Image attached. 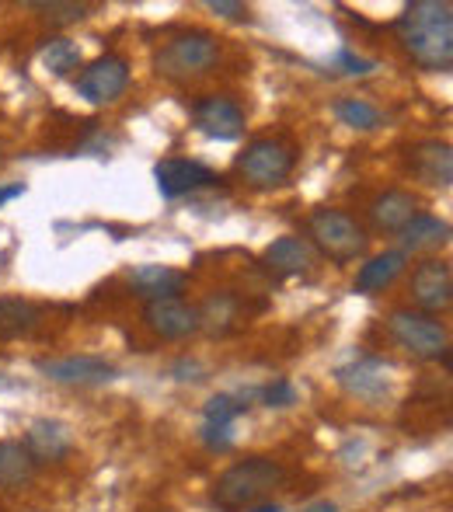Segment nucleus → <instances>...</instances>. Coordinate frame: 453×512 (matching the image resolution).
<instances>
[{"label": "nucleus", "mask_w": 453, "mask_h": 512, "mask_svg": "<svg viewBox=\"0 0 453 512\" xmlns=\"http://www.w3.org/2000/svg\"><path fill=\"white\" fill-rule=\"evenodd\" d=\"M398 39L415 67L443 74L453 63V7L447 0H415L398 18Z\"/></svg>", "instance_id": "obj_1"}, {"label": "nucleus", "mask_w": 453, "mask_h": 512, "mask_svg": "<svg viewBox=\"0 0 453 512\" xmlns=\"http://www.w3.org/2000/svg\"><path fill=\"white\" fill-rule=\"evenodd\" d=\"M286 481L283 464L269 457H244L213 481V506L220 512H248Z\"/></svg>", "instance_id": "obj_2"}, {"label": "nucleus", "mask_w": 453, "mask_h": 512, "mask_svg": "<svg viewBox=\"0 0 453 512\" xmlns=\"http://www.w3.org/2000/svg\"><path fill=\"white\" fill-rule=\"evenodd\" d=\"M220 60V42L217 35L203 32V28H189L178 32L171 39L161 42V49L154 53V70L157 77L171 84H189L206 77Z\"/></svg>", "instance_id": "obj_3"}, {"label": "nucleus", "mask_w": 453, "mask_h": 512, "mask_svg": "<svg viewBox=\"0 0 453 512\" xmlns=\"http://www.w3.org/2000/svg\"><path fill=\"white\" fill-rule=\"evenodd\" d=\"M307 234H311L307 244L318 248L332 265L356 262V258L366 251V244H370V234H366L363 223H359L352 213L335 209V206L314 209V213L307 216Z\"/></svg>", "instance_id": "obj_4"}, {"label": "nucleus", "mask_w": 453, "mask_h": 512, "mask_svg": "<svg viewBox=\"0 0 453 512\" xmlns=\"http://www.w3.org/2000/svg\"><path fill=\"white\" fill-rule=\"evenodd\" d=\"M297 168V150L279 136H258L237 154V175L251 189H279Z\"/></svg>", "instance_id": "obj_5"}, {"label": "nucleus", "mask_w": 453, "mask_h": 512, "mask_svg": "<svg viewBox=\"0 0 453 512\" xmlns=\"http://www.w3.org/2000/svg\"><path fill=\"white\" fill-rule=\"evenodd\" d=\"M391 338L415 359H443L450 356V331L433 314H422L412 307H398L387 317Z\"/></svg>", "instance_id": "obj_6"}, {"label": "nucleus", "mask_w": 453, "mask_h": 512, "mask_svg": "<svg viewBox=\"0 0 453 512\" xmlns=\"http://www.w3.org/2000/svg\"><path fill=\"white\" fill-rule=\"evenodd\" d=\"M129 88V60L126 56L105 53L91 60L88 67L77 74V95L91 105H112Z\"/></svg>", "instance_id": "obj_7"}, {"label": "nucleus", "mask_w": 453, "mask_h": 512, "mask_svg": "<svg viewBox=\"0 0 453 512\" xmlns=\"http://www.w3.org/2000/svg\"><path fill=\"white\" fill-rule=\"evenodd\" d=\"M154 182L164 199H182L217 185L220 175L213 168H206V164L189 161V157H164V161L154 164Z\"/></svg>", "instance_id": "obj_8"}, {"label": "nucleus", "mask_w": 453, "mask_h": 512, "mask_svg": "<svg viewBox=\"0 0 453 512\" xmlns=\"http://www.w3.org/2000/svg\"><path fill=\"white\" fill-rule=\"evenodd\" d=\"M192 122L210 140L230 143V140H241L244 133V108L227 95H206L192 105Z\"/></svg>", "instance_id": "obj_9"}, {"label": "nucleus", "mask_w": 453, "mask_h": 512, "mask_svg": "<svg viewBox=\"0 0 453 512\" xmlns=\"http://www.w3.org/2000/svg\"><path fill=\"white\" fill-rule=\"evenodd\" d=\"M412 300H415V310L422 314H440L453 304V272H450V262L443 258H429L422 262L419 269L412 272Z\"/></svg>", "instance_id": "obj_10"}, {"label": "nucleus", "mask_w": 453, "mask_h": 512, "mask_svg": "<svg viewBox=\"0 0 453 512\" xmlns=\"http://www.w3.org/2000/svg\"><path fill=\"white\" fill-rule=\"evenodd\" d=\"M143 321L154 335L168 338V342H178V338L196 335L203 324H199V307L185 304L182 297H164V300H150L143 307Z\"/></svg>", "instance_id": "obj_11"}, {"label": "nucleus", "mask_w": 453, "mask_h": 512, "mask_svg": "<svg viewBox=\"0 0 453 512\" xmlns=\"http://www.w3.org/2000/svg\"><path fill=\"white\" fill-rule=\"evenodd\" d=\"M248 411V401L234 398V394H213L203 408V443L217 453H227L234 446V422Z\"/></svg>", "instance_id": "obj_12"}, {"label": "nucleus", "mask_w": 453, "mask_h": 512, "mask_svg": "<svg viewBox=\"0 0 453 512\" xmlns=\"http://www.w3.org/2000/svg\"><path fill=\"white\" fill-rule=\"evenodd\" d=\"M25 453L32 457V464H60V460L70 457L74 450V436L70 429L60 422V418H39L25 429V439H21Z\"/></svg>", "instance_id": "obj_13"}, {"label": "nucleus", "mask_w": 453, "mask_h": 512, "mask_svg": "<svg viewBox=\"0 0 453 512\" xmlns=\"http://www.w3.org/2000/svg\"><path fill=\"white\" fill-rule=\"evenodd\" d=\"M39 373H46L56 384H109L115 380V366L98 356H63V359H39Z\"/></svg>", "instance_id": "obj_14"}, {"label": "nucleus", "mask_w": 453, "mask_h": 512, "mask_svg": "<svg viewBox=\"0 0 453 512\" xmlns=\"http://www.w3.org/2000/svg\"><path fill=\"white\" fill-rule=\"evenodd\" d=\"M408 168L429 189H450L453 182V150L443 140H422L408 150Z\"/></svg>", "instance_id": "obj_15"}, {"label": "nucleus", "mask_w": 453, "mask_h": 512, "mask_svg": "<svg viewBox=\"0 0 453 512\" xmlns=\"http://www.w3.org/2000/svg\"><path fill=\"white\" fill-rule=\"evenodd\" d=\"M419 216V196L408 189H387L370 203V220L384 234H401Z\"/></svg>", "instance_id": "obj_16"}, {"label": "nucleus", "mask_w": 453, "mask_h": 512, "mask_svg": "<svg viewBox=\"0 0 453 512\" xmlns=\"http://www.w3.org/2000/svg\"><path fill=\"white\" fill-rule=\"evenodd\" d=\"M262 262H265V269L276 272V276L293 279V276H304V272L314 265V248L304 241V237L286 234V237H279V241H272L269 248H265Z\"/></svg>", "instance_id": "obj_17"}, {"label": "nucleus", "mask_w": 453, "mask_h": 512, "mask_svg": "<svg viewBox=\"0 0 453 512\" xmlns=\"http://www.w3.org/2000/svg\"><path fill=\"white\" fill-rule=\"evenodd\" d=\"M189 276L178 269H168V265H136L129 272V286L140 293L143 300H164V297H178L185 290Z\"/></svg>", "instance_id": "obj_18"}, {"label": "nucleus", "mask_w": 453, "mask_h": 512, "mask_svg": "<svg viewBox=\"0 0 453 512\" xmlns=\"http://www.w3.org/2000/svg\"><path fill=\"white\" fill-rule=\"evenodd\" d=\"M339 384L356 398L377 401L387 394V366L380 359H356L339 370Z\"/></svg>", "instance_id": "obj_19"}, {"label": "nucleus", "mask_w": 453, "mask_h": 512, "mask_svg": "<svg viewBox=\"0 0 453 512\" xmlns=\"http://www.w3.org/2000/svg\"><path fill=\"white\" fill-rule=\"evenodd\" d=\"M405 269H408L405 251H380V255H373L366 265H359L356 283L352 286H356V293H366V297H370V293H384Z\"/></svg>", "instance_id": "obj_20"}, {"label": "nucleus", "mask_w": 453, "mask_h": 512, "mask_svg": "<svg viewBox=\"0 0 453 512\" xmlns=\"http://www.w3.org/2000/svg\"><path fill=\"white\" fill-rule=\"evenodd\" d=\"M42 324V307L21 297H0V342L32 335Z\"/></svg>", "instance_id": "obj_21"}, {"label": "nucleus", "mask_w": 453, "mask_h": 512, "mask_svg": "<svg viewBox=\"0 0 453 512\" xmlns=\"http://www.w3.org/2000/svg\"><path fill=\"white\" fill-rule=\"evenodd\" d=\"M398 237H401V244H405V248H401L405 255L408 251H433L450 241V223L440 220V216L419 213Z\"/></svg>", "instance_id": "obj_22"}, {"label": "nucleus", "mask_w": 453, "mask_h": 512, "mask_svg": "<svg viewBox=\"0 0 453 512\" xmlns=\"http://www.w3.org/2000/svg\"><path fill=\"white\" fill-rule=\"evenodd\" d=\"M32 478H35V464L25 453V446L14 443V439H0V488L18 492Z\"/></svg>", "instance_id": "obj_23"}, {"label": "nucleus", "mask_w": 453, "mask_h": 512, "mask_svg": "<svg viewBox=\"0 0 453 512\" xmlns=\"http://www.w3.org/2000/svg\"><path fill=\"white\" fill-rule=\"evenodd\" d=\"M42 67L56 77H67L70 70L81 67V46L74 39H46V46H42Z\"/></svg>", "instance_id": "obj_24"}, {"label": "nucleus", "mask_w": 453, "mask_h": 512, "mask_svg": "<svg viewBox=\"0 0 453 512\" xmlns=\"http://www.w3.org/2000/svg\"><path fill=\"white\" fill-rule=\"evenodd\" d=\"M335 119L342 122V126L349 129H377L380 126V108H373L370 102H363V98H339L335 102Z\"/></svg>", "instance_id": "obj_25"}, {"label": "nucleus", "mask_w": 453, "mask_h": 512, "mask_svg": "<svg viewBox=\"0 0 453 512\" xmlns=\"http://www.w3.org/2000/svg\"><path fill=\"white\" fill-rule=\"evenodd\" d=\"M32 11H39L42 21H49L53 28H63V25H77V21L88 18L91 7L88 4H74V0H67V4H32Z\"/></svg>", "instance_id": "obj_26"}, {"label": "nucleus", "mask_w": 453, "mask_h": 512, "mask_svg": "<svg viewBox=\"0 0 453 512\" xmlns=\"http://www.w3.org/2000/svg\"><path fill=\"white\" fill-rule=\"evenodd\" d=\"M262 405H269V408L297 405V387H293L290 380H272V384L262 387Z\"/></svg>", "instance_id": "obj_27"}, {"label": "nucleus", "mask_w": 453, "mask_h": 512, "mask_svg": "<svg viewBox=\"0 0 453 512\" xmlns=\"http://www.w3.org/2000/svg\"><path fill=\"white\" fill-rule=\"evenodd\" d=\"M339 63L345 67V74H356V77L373 74V70H377V63L366 60V56H359V53H352V49H342V53H339Z\"/></svg>", "instance_id": "obj_28"}, {"label": "nucleus", "mask_w": 453, "mask_h": 512, "mask_svg": "<svg viewBox=\"0 0 453 512\" xmlns=\"http://www.w3.org/2000/svg\"><path fill=\"white\" fill-rule=\"evenodd\" d=\"M206 7H210L213 14H220V18H244V14H248V7L234 4V0H210Z\"/></svg>", "instance_id": "obj_29"}, {"label": "nucleus", "mask_w": 453, "mask_h": 512, "mask_svg": "<svg viewBox=\"0 0 453 512\" xmlns=\"http://www.w3.org/2000/svg\"><path fill=\"white\" fill-rule=\"evenodd\" d=\"M25 196V185H0V206H7L11 199Z\"/></svg>", "instance_id": "obj_30"}, {"label": "nucleus", "mask_w": 453, "mask_h": 512, "mask_svg": "<svg viewBox=\"0 0 453 512\" xmlns=\"http://www.w3.org/2000/svg\"><path fill=\"white\" fill-rule=\"evenodd\" d=\"M304 512H339L335 502H314V506H307Z\"/></svg>", "instance_id": "obj_31"}, {"label": "nucleus", "mask_w": 453, "mask_h": 512, "mask_svg": "<svg viewBox=\"0 0 453 512\" xmlns=\"http://www.w3.org/2000/svg\"><path fill=\"white\" fill-rule=\"evenodd\" d=\"M248 512H283L276 506V502H258V506H251Z\"/></svg>", "instance_id": "obj_32"}, {"label": "nucleus", "mask_w": 453, "mask_h": 512, "mask_svg": "<svg viewBox=\"0 0 453 512\" xmlns=\"http://www.w3.org/2000/svg\"><path fill=\"white\" fill-rule=\"evenodd\" d=\"M0 384H4V377H0Z\"/></svg>", "instance_id": "obj_33"}]
</instances>
